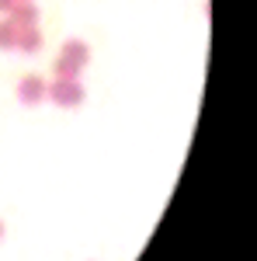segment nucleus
I'll list each match as a JSON object with an SVG mask.
<instances>
[{
    "mask_svg": "<svg viewBox=\"0 0 257 261\" xmlns=\"http://www.w3.org/2000/svg\"><path fill=\"white\" fill-rule=\"evenodd\" d=\"M87 63H91V45L80 42V39H70V42H63L52 70H56V77H80V70Z\"/></svg>",
    "mask_w": 257,
    "mask_h": 261,
    "instance_id": "f257e3e1",
    "label": "nucleus"
},
{
    "mask_svg": "<svg viewBox=\"0 0 257 261\" xmlns=\"http://www.w3.org/2000/svg\"><path fill=\"white\" fill-rule=\"evenodd\" d=\"M45 98L52 101V105H60V108H77V105H83L87 91H83L80 77H56L45 87Z\"/></svg>",
    "mask_w": 257,
    "mask_h": 261,
    "instance_id": "f03ea898",
    "label": "nucleus"
},
{
    "mask_svg": "<svg viewBox=\"0 0 257 261\" xmlns=\"http://www.w3.org/2000/svg\"><path fill=\"white\" fill-rule=\"evenodd\" d=\"M45 77H39V73H28V77H21L18 81V101L21 105H42L45 101Z\"/></svg>",
    "mask_w": 257,
    "mask_h": 261,
    "instance_id": "7ed1b4c3",
    "label": "nucleus"
},
{
    "mask_svg": "<svg viewBox=\"0 0 257 261\" xmlns=\"http://www.w3.org/2000/svg\"><path fill=\"white\" fill-rule=\"evenodd\" d=\"M7 18H11V24H18V28H35V24H39V7H35L32 0H18V4L7 11Z\"/></svg>",
    "mask_w": 257,
    "mask_h": 261,
    "instance_id": "20e7f679",
    "label": "nucleus"
},
{
    "mask_svg": "<svg viewBox=\"0 0 257 261\" xmlns=\"http://www.w3.org/2000/svg\"><path fill=\"white\" fill-rule=\"evenodd\" d=\"M18 53H39L42 49V32H39V24L35 28H18V45H14Z\"/></svg>",
    "mask_w": 257,
    "mask_h": 261,
    "instance_id": "39448f33",
    "label": "nucleus"
},
{
    "mask_svg": "<svg viewBox=\"0 0 257 261\" xmlns=\"http://www.w3.org/2000/svg\"><path fill=\"white\" fill-rule=\"evenodd\" d=\"M18 45V24H11V18L0 21V49H14Z\"/></svg>",
    "mask_w": 257,
    "mask_h": 261,
    "instance_id": "423d86ee",
    "label": "nucleus"
},
{
    "mask_svg": "<svg viewBox=\"0 0 257 261\" xmlns=\"http://www.w3.org/2000/svg\"><path fill=\"white\" fill-rule=\"evenodd\" d=\"M14 4H18V0H0V14H7V11H11Z\"/></svg>",
    "mask_w": 257,
    "mask_h": 261,
    "instance_id": "0eeeda50",
    "label": "nucleus"
},
{
    "mask_svg": "<svg viewBox=\"0 0 257 261\" xmlns=\"http://www.w3.org/2000/svg\"><path fill=\"white\" fill-rule=\"evenodd\" d=\"M0 237H4V220H0Z\"/></svg>",
    "mask_w": 257,
    "mask_h": 261,
    "instance_id": "6e6552de",
    "label": "nucleus"
}]
</instances>
